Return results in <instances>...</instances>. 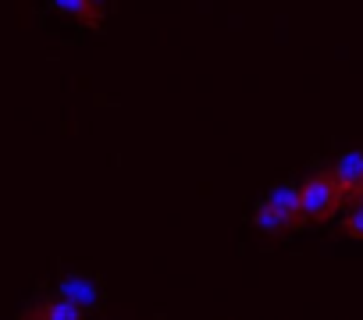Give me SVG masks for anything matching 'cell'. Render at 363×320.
Here are the masks:
<instances>
[{"label": "cell", "instance_id": "cell-1", "mask_svg": "<svg viewBox=\"0 0 363 320\" xmlns=\"http://www.w3.org/2000/svg\"><path fill=\"white\" fill-rule=\"evenodd\" d=\"M342 189L335 182V175H313L299 185V210L310 221H328L338 207H342Z\"/></svg>", "mask_w": 363, "mask_h": 320}, {"label": "cell", "instance_id": "cell-2", "mask_svg": "<svg viewBox=\"0 0 363 320\" xmlns=\"http://www.w3.org/2000/svg\"><path fill=\"white\" fill-rule=\"evenodd\" d=\"M303 217V210H299V189H274L264 203H260V210H257V224L264 228V232H278V228H285V224H296Z\"/></svg>", "mask_w": 363, "mask_h": 320}, {"label": "cell", "instance_id": "cell-3", "mask_svg": "<svg viewBox=\"0 0 363 320\" xmlns=\"http://www.w3.org/2000/svg\"><path fill=\"white\" fill-rule=\"evenodd\" d=\"M335 182L342 193H363V153H342L335 164Z\"/></svg>", "mask_w": 363, "mask_h": 320}, {"label": "cell", "instance_id": "cell-4", "mask_svg": "<svg viewBox=\"0 0 363 320\" xmlns=\"http://www.w3.org/2000/svg\"><path fill=\"white\" fill-rule=\"evenodd\" d=\"M47 316H82V306H75V302H68V299H61V302H54L50 309H47Z\"/></svg>", "mask_w": 363, "mask_h": 320}, {"label": "cell", "instance_id": "cell-5", "mask_svg": "<svg viewBox=\"0 0 363 320\" xmlns=\"http://www.w3.org/2000/svg\"><path fill=\"white\" fill-rule=\"evenodd\" d=\"M345 232H349L352 239H363V207H359V210L345 221Z\"/></svg>", "mask_w": 363, "mask_h": 320}, {"label": "cell", "instance_id": "cell-6", "mask_svg": "<svg viewBox=\"0 0 363 320\" xmlns=\"http://www.w3.org/2000/svg\"><path fill=\"white\" fill-rule=\"evenodd\" d=\"M57 8H68L72 15H86L89 11V0H54Z\"/></svg>", "mask_w": 363, "mask_h": 320}]
</instances>
